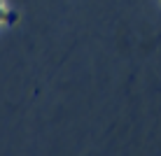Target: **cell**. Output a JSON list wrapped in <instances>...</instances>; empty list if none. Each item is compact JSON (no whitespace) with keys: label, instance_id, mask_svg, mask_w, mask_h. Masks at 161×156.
<instances>
[{"label":"cell","instance_id":"cell-1","mask_svg":"<svg viewBox=\"0 0 161 156\" xmlns=\"http://www.w3.org/2000/svg\"><path fill=\"white\" fill-rule=\"evenodd\" d=\"M9 21H12V9H9L7 0H0V28H5Z\"/></svg>","mask_w":161,"mask_h":156}]
</instances>
